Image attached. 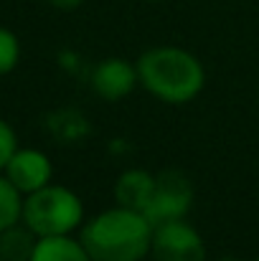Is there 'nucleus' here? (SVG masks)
I'll use <instances>...</instances> for the list:
<instances>
[{
    "mask_svg": "<svg viewBox=\"0 0 259 261\" xmlns=\"http://www.w3.org/2000/svg\"><path fill=\"white\" fill-rule=\"evenodd\" d=\"M155 226L143 211L112 205L82 223L79 239L91 261H143L150 256Z\"/></svg>",
    "mask_w": 259,
    "mask_h": 261,
    "instance_id": "obj_1",
    "label": "nucleus"
},
{
    "mask_svg": "<svg viewBox=\"0 0 259 261\" xmlns=\"http://www.w3.org/2000/svg\"><path fill=\"white\" fill-rule=\"evenodd\" d=\"M135 64L143 89L166 104H188L206 87L203 64L180 46H153Z\"/></svg>",
    "mask_w": 259,
    "mask_h": 261,
    "instance_id": "obj_2",
    "label": "nucleus"
},
{
    "mask_svg": "<svg viewBox=\"0 0 259 261\" xmlns=\"http://www.w3.org/2000/svg\"><path fill=\"white\" fill-rule=\"evenodd\" d=\"M20 221L38 239L74 233L84 223V203L72 188L49 182L41 190L23 195Z\"/></svg>",
    "mask_w": 259,
    "mask_h": 261,
    "instance_id": "obj_3",
    "label": "nucleus"
},
{
    "mask_svg": "<svg viewBox=\"0 0 259 261\" xmlns=\"http://www.w3.org/2000/svg\"><path fill=\"white\" fill-rule=\"evenodd\" d=\"M193 205V185L178 170H166L155 175V190L145 208V216L153 226L183 221Z\"/></svg>",
    "mask_w": 259,
    "mask_h": 261,
    "instance_id": "obj_4",
    "label": "nucleus"
},
{
    "mask_svg": "<svg viewBox=\"0 0 259 261\" xmlns=\"http://www.w3.org/2000/svg\"><path fill=\"white\" fill-rule=\"evenodd\" d=\"M153 261H206V244L201 233L183 221L160 223L153 231L150 244Z\"/></svg>",
    "mask_w": 259,
    "mask_h": 261,
    "instance_id": "obj_5",
    "label": "nucleus"
},
{
    "mask_svg": "<svg viewBox=\"0 0 259 261\" xmlns=\"http://www.w3.org/2000/svg\"><path fill=\"white\" fill-rule=\"evenodd\" d=\"M3 175L23 193H36L41 190L43 185L51 182V175H54V165L49 160V155L43 150H36V147H18L13 152V158L8 160Z\"/></svg>",
    "mask_w": 259,
    "mask_h": 261,
    "instance_id": "obj_6",
    "label": "nucleus"
},
{
    "mask_svg": "<svg viewBox=\"0 0 259 261\" xmlns=\"http://www.w3.org/2000/svg\"><path fill=\"white\" fill-rule=\"evenodd\" d=\"M140 84L137 64L125 59H104L91 71V89L104 101H122Z\"/></svg>",
    "mask_w": 259,
    "mask_h": 261,
    "instance_id": "obj_7",
    "label": "nucleus"
},
{
    "mask_svg": "<svg viewBox=\"0 0 259 261\" xmlns=\"http://www.w3.org/2000/svg\"><path fill=\"white\" fill-rule=\"evenodd\" d=\"M155 190V175L140 168L125 170L114 182V203L122 208H132V211H143L148 208L150 198Z\"/></svg>",
    "mask_w": 259,
    "mask_h": 261,
    "instance_id": "obj_8",
    "label": "nucleus"
},
{
    "mask_svg": "<svg viewBox=\"0 0 259 261\" xmlns=\"http://www.w3.org/2000/svg\"><path fill=\"white\" fill-rule=\"evenodd\" d=\"M31 261H91L79 236H41L36 241Z\"/></svg>",
    "mask_w": 259,
    "mask_h": 261,
    "instance_id": "obj_9",
    "label": "nucleus"
},
{
    "mask_svg": "<svg viewBox=\"0 0 259 261\" xmlns=\"http://www.w3.org/2000/svg\"><path fill=\"white\" fill-rule=\"evenodd\" d=\"M38 236L23 223H13L0 231V261H31Z\"/></svg>",
    "mask_w": 259,
    "mask_h": 261,
    "instance_id": "obj_10",
    "label": "nucleus"
},
{
    "mask_svg": "<svg viewBox=\"0 0 259 261\" xmlns=\"http://www.w3.org/2000/svg\"><path fill=\"white\" fill-rule=\"evenodd\" d=\"M23 213V193L0 173V231L18 223Z\"/></svg>",
    "mask_w": 259,
    "mask_h": 261,
    "instance_id": "obj_11",
    "label": "nucleus"
},
{
    "mask_svg": "<svg viewBox=\"0 0 259 261\" xmlns=\"http://www.w3.org/2000/svg\"><path fill=\"white\" fill-rule=\"evenodd\" d=\"M18 61H20V41L10 28L0 25V76L10 74L18 66Z\"/></svg>",
    "mask_w": 259,
    "mask_h": 261,
    "instance_id": "obj_12",
    "label": "nucleus"
},
{
    "mask_svg": "<svg viewBox=\"0 0 259 261\" xmlns=\"http://www.w3.org/2000/svg\"><path fill=\"white\" fill-rule=\"evenodd\" d=\"M15 150H18V135L5 119H0V173L5 170V165Z\"/></svg>",
    "mask_w": 259,
    "mask_h": 261,
    "instance_id": "obj_13",
    "label": "nucleus"
},
{
    "mask_svg": "<svg viewBox=\"0 0 259 261\" xmlns=\"http://www.w3.org/2000/svg\"><path fill=\"white\" fill-rule=\"evenodd\" d=\"M54 8H59V10H74V8H79L84 0H49Z\"/></svg>",
    "mask_w": 259,
    "mask_h": 261,
    "instance_id": "obj_14",
    "label": "nucleus"
},
{
    "mask_svg": "<svg viewBox=\"0 0 259 261\" xmlns=\"http://www.w3.org/2000/svg\"><path fill=\"white\" fill-rule=\"evenodd\" d=\"M219 261H242V259H231V256H226V259H219Z\"/></svg>",
    "mask_w": 259,
    "mask_h": 261,
    "instance_id": "obj_15",
    "label": "nucleus"
},
{
    "mask_svg": "<svg viewBox=\"0 0 259 261\" xmlns=\"http://www.w3.org/2000/svg\"><path fill=\"white\" fill-rule=\"evenodd\" d=\"M150 3H160V0H150Z\"/></svg>",
    "mask_w": 259,
    "mask_h": 261,
    "instance_id": "obj_16",
    "label": "nucleus"
},
{
    "mask_svg": "<svg viewBox=\"0 0 259 261\" xmlns=\"http://www.w3.org/2000/svg\"><path fill=\"white\" fill-rule=\"evenodd\" d=\"M254 261H259V254H257V259H254Z\"/></svg>",
    "mask_w": 259,
    "mask_h": 261,
    "instance_id": "obj_17",
    "label": "nucleus"
}]
</instances>
